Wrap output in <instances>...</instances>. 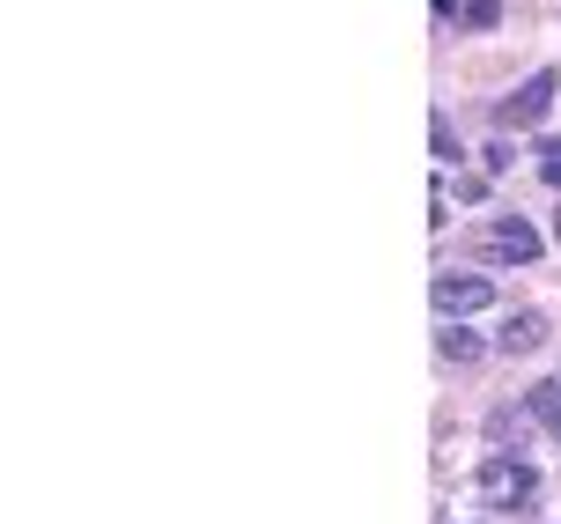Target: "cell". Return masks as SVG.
I'll return each mask as SVG.
<instances>
[{"label":"cell","instance_id":"obj_1","mask_svg":"<svg viewBox=\"0 0 561 524\" xmlns=\"http://www.w3.org/2000/svg\"><path fill=\"white\" fill-rule=\"evenodd\" d=\"M480 266H539V221L495 215L480 229Z\"/></svg>","mask_w":561,"mask_h":524},{"label":"cell","instance_id":"obj_2","mask_svg":"<svg viewBox=\"0 0 561 524\" xmlns=\"http://www.w3.org/2000/svg\"><path fill=\"white\" fill-rule=\"evenodd\" d=\"M473 488L495 502V510H525V502L539 495V466H525V458H480Z\"/></svg>","mask_w":561,"mask_h":524},{"label":"cell","instance_id":"obj_3","mask_svg":"<svg viewBox=\"0 0 561 524\" xmlns=\"http://www.w3.org/2000/svg\"><path fill=\"white\" fill-rule=\"evenodd\" d=\"M428 304H436V318H480V310L495 304V281L488 274H436L428 281Z\"/></svg>","mask_w":561,"mask_h":524},{"label":"cell","instance_id":"obj_4","mask_svg":"<svg viewBox=\"0 0 561 524\" xmlns=\"http://www.w3.org/2000/svg\"><path fill=\"white\" fill-rule=\"evenodd\" d=\"M554 67H539V75H525V82L510 89L503 104H495V126H539L547 111H554Z\"/></svg>","mask_w":561,"mask_h":524},{"label":"cell","instance_id":"obj_5","mask_svg":"<svg viewBox=\"0 0 561 524\" xmlns=\"http://www.w3.org/2000/svg\"><path fill=\"white\" fill-rule=\"evenodd\" d=\"M436 355H444V362H480V355H488V332L444 318V326H436Z\"/></svg>","mask_w":561,"mask_h":524},{"label":"cell","instance_id":"obj_6","mask_svg":"<svg viewBox=\"0 0 561 524\" xmlns=\"http://www.w3.org/2000/svg\"><path fill=\"white\" fill-rule=\"evenodd\" d=\"M503 348H510V355H533V348H547V318H539V310H517V318L503 326Z\"/></svg>","mask_w":561,"mask_h":524},{"label":"cell","instance_id":"obj_7","mask_svg":"<svg viewBox=\"0 0 561 524\" xmlns=\"http://www.w3.org/2000/svg\"><path fill=\"white\" fill-rule=\"evenodd\" d=\"M428 140H436V156H444V163H458V156H466V148H458V134H450V118H444V111L428 118Z\"/></svg>","mask_w":561,"mask_h":524},{"label":"cell","instance_id":"obj_8","mask_svg":"<svg viewBox=\"0 0 561 524\" xmlns=\"http://www.w3.org/2000/svg\"><path fill=\"white\" fill-rule=\"evenodd\" d=\"M525 407H533L539 421H561V391L554 385H533V399H525Z\"/></svg>","mask_w":561,"mask_h":524},{"label":"cell","instance_id":"obj_9","mask_svg":"<svg viewBox=\"0 0 561 524\" xmlns=\"http://www.w3.org/2000/svg\"><path fill=\"white\" fill-rule=\"evenodd\" d=\"M495 15H503L495 0H473V8H458V23H466V30H488V23H495Z\"/></svg>","mask_w":561,"mask_h":524},{"label":"cell","instance_id":"obj_10","mask_svg":"<svg viewBox=\"0 0 561 524\" xmlns=\"http://www.w3.org/2000/svg\"><path fill=\"white\" fill-rule=\"evenodd\" d=\"M539 163H561V134H547V140H539Z\"/></svg>","mask_w":561,"mask_h":524},{"label":"cell","instance_id":"obj_11","mask_svg":"<svg viewBox=\"0 0 561 524\" xmlns=\"http://www.w3.org/2000/svg\"><path fill=\"white\" fill-rule=\"evenodd\" d=\"M539 178H547V185H554V193H561V163H539Z\"/></svg>","mask_w":561,"mask_h":524},{"label":"cell","instance_id":"obj_12","mask_svg":"<svg viewBox=\"0 0 561 524\" xmlns=\"http://www.w3.org/2000/svg\"><path fill=\"white\" fill-rule=\"evenodd\" d=\"M547 429H554V443H561V421H547Z\"/></svg>","mask_w":561,"mask_h":524},{"label":"cell","instance_id":"obj_13","mask_svg":"<svg viewBox=\"0 0 561 524\" xmlns=\"http://www.w3.org/2000/svg\"><path fill=\"white\" fill-rule=\"evenodd\" d=\"M554 237H561V207H554Z\"/></svg>","mask_w":561,"mask_h":524}]
</instances>
